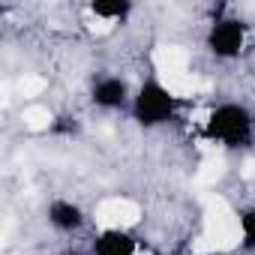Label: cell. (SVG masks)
<instances>
[{
    "mask_svg": "<svg viewBox=\"0 0 255 255\" xmlns=\"http://www.w3.org/2000/svg\"><path fill=\"white\" fill-rule=\"evenodd\" d=\"M237 243H243L240 216L219 195H210L204 204V234L198 237V249L201 252H228Z\"/></svg>",
    "mask_w": 255,
    "mask_h": 255,
    "instance_id": "obj_1",
    "label": "cell"
},
{
    "mask_svg": "<svg viewBox=\"0 0 255 255\" xmlns=\"http://www.w3.org/2000/svg\"><path fill=\"white\" fill-rule=\"evenodd\" d=\"M135 252H138L135 240L126 231H117V228L102 231V237L96 240V255H135Z\"/></svg>",
    "mask_w": 255,
    "mask_h": 255,
    "instance_id": "obj_8",
    "label": "cell"
},
{
    "mask_svg": "<svg viewBox=\"0 0 255 255\" xmlns=\"http://www.w3.org/2000/svg\"><path fill=\"white\" fill-rule=\"evenodd\" d=\"M243 36H246V27L243 21H234V18H225V21H216L210 27V36H207V45L216 57H234L240 54L243 48Z\"/></svg>",
    "mask_w": 255,
    "mask_h": 255,
    "instance_id": "obj_5",
    "label": "cell"
},
{
    "mask_svg": "<svg viewBox=\"0 0 255 255\" xmlns=\"http://www.w3.org/2000/svg\"><path fill=\"white\" fill-rule=\"evenodd\" d=\"M240 237H243L246 246L255 249V210H246V213L240 216Z\"/></svg>",
    "mask_w": 255,
    "mask_h": 255,
    "instance_id": "obj_13",
    "label": "cell"
},
{
    "mask_svg": "<svg viewBox=\"0 0 255 255\" xmlns=\"http://www.w3.org/2000/svg\"><path fill=\"white\" fill-rule=\"evenodd\" d=\"M42 90H45V81L36 78V75H24V78L18 81V93H21V96H36V93H42Z\"/></svg>",
    "mask_w": 255,
    "mask_h": 255,
    "instance_id": "obj_14",
    "label": "cell"
},
{
    "mask_svg": "<svg viewBox=\"0 0 255 255\" xmlns=\"http://www.w3.org/2000/svg\"><path fill=\"white\" fill-rule=\"evenodd\" d=\"M66 255H81V252H66Z\"/></svg>",
    "mask_w": 255,
    "mask_h": 255,
    "instance_id": "obj_15",
    "label": "cell"
},
{
    "mask_svg": "<svg viewBox=\"0 0 255 255\" xmlns=\"http://www.w3.org/2000/svg\"><path fill=\"white\" fill-rule=\"evenodd\" d=\"M138 216H141V210H138V204L129 201V198H105V201L96 207V222H99L105 231H111V228L126 231L129 225L138 222Z\"/></svg>",
    "mask_w": 255,
    "mask_h": 255,
    "instance_id": "obj_4",
    "label": "cell"
},
{
    "mask_svg": "<svg viewBox=\"0 0 255 255\" xmlns=\"http://www.w3.org/2000/svg\"><path fill=\"white\" fill-rule=\"evenodd\" d=\"M90 12H93L99 30H111L114 24H120V21L126 18V12H129V3H93ZM96 24H93V27H96Z\"/></svg>",
    "mask_w": 255,
    "mask_h": 255,
    "instance_id": "obj_10",
    "label": "cell"
},
{
    "mask_svg": "<svg viewBox=\"0 0 255 255\" xmlns=\"http://www.w3.org/2000/svg\"><path fill=\"white\" fill-rule=\"evenodd\" d=\"M48 222L57 228V231H75L84 216H81V207L72 204V201H51L48 207Z\"/></svg>",
    "mask_w": 255,
    "mask_h": 255,
    "instance_id": "obj_9",
    "label": "cell"
},
{
    "mask_svg": "<svg viewBox=\"0 0 255 255\" xmlns=\"http://www.w3.org/2000/svg\"><path fill=\"white\" fill-rule=\"evenodd\" d=\"M153 63H156V69H159V75H162V81H165V78H174V75H183V72H186L189 54H186L180 45H159V48L153 51Z\"/></svg>",
    "mask_w": 255,
    "mask_h": 255,
    "instance_id": "obj_6",
    "label": "cell"
},
{
    "mask_svg": "<svg viewBox=\"0 0 255 255\" xmlns=\"http://www.w3.org/2000/svg\"><path fill=\"white\" fill-rule=\"evenodd\" d=\"M174 102L177 99L171 96V90L162 81H147L135 96V120L144 126H156V123L171 117Z\"/></svg>",
    "mask_w": 255,
    "mask_h": 255,
    "instance_id": "obj_3",
    "label": "cell"
},
{
    "mask_svg": "<svg viewBox=\"0 0 255 255\" xmlns=\"http://www.w3.org/2000/svg\"><path fill=\"white\" fill-rule=\"evenodd\" d=\"M93 102L99 108H120L126 102V81L123 78H114V75L99 78L96 87H93Z\"/></svg>",
    "mask_w": 255,
    "mask_h": 255,
    "instance_id": "obj_7",
    "label": "cell"
},
{
    "mask_svg": "<svg viewBox=\"0 0 255 255\" xmlns=\"http://www.w3.org/2000/svg\"><path fill=\"white\" fill-rule=\"evenodd\" d=\"M21 120H24V126H27V129H33V132H42V129H48V126H51L54 114H51L45 105H27V108H24V114H21Z\"/></svg>",
    "mask_w": 255,
    "mask_h": 255,
    "instance_id": "obj_11",
    "label": "cell"
},
{
    "mask_svg": "<svg viewBox=\"0 0 255 255\" xmlns=\"http://www.w3.org/2000/svg\"><path fill=\"white\" fill-rule=\"evenodd\" d=\"M222 174H225V159L216 156V153H210V156H204V162H201V168H198V183L213 186Z\"/></svg>",
    "mask_w": 255,
    "mask_h": 255,
    "instance_id": "obj_12",
    "label": "cell"
},
{
    "mask_svg": "<svg viewBox=\"0 0 255 255\" xmlns=\"http://www.w3.org/2000/svg\"><path fill=\"white\" fill-rule=\"evenodd\" d=\"M204 123H207L210 138H216L225 147L243 144L249 138V129H252L249 111L240 108V105H219L216 111H207V120Z\"/></svg>",
    "mask_w": 255,
    "mask_h": 255,
    "instance_id": "obj_2",
    "label": "cell"
}]
</instances>
